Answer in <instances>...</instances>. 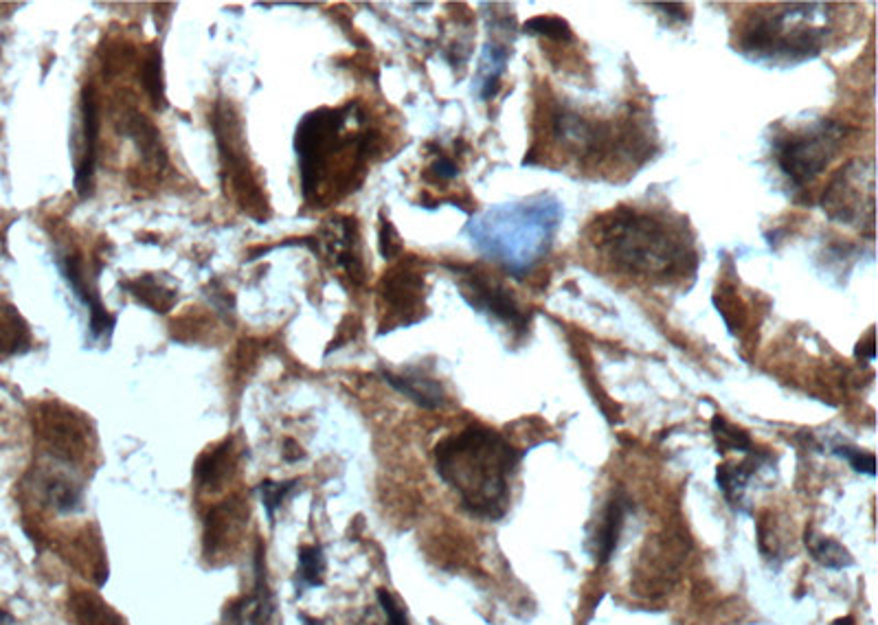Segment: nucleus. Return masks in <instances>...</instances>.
Returning a JSON list of instances; mask_svg holds the SVG:
<instances>
[{
	"label": "nucleus",
	"instance_id": "obj_1",
	"mask_svg": "<svg viewBox=\"0 0 878 625\" xmlns=\"http://www.w3.org/2000/svg\"><path fill=\"white\" fill-rule=\"evenodd\" d=\"M521 452L497 430L472 424L435 446V468L472 516L499 520L510 509Z\"/></svg>",
	"mask_w": 878,
	"mask_h": 625
},
{
	"label": "nucleus",
	"instance_id": "obj_2",
	"mask_svg": "<svg viewBox=\"0 0 878 625\" xmlns=\"http://www.w3.org/2000/svg\"><path fill=\"white\" fill-rule=\"evenodd\" d=\"M593 244L617 270L639 277H681L694 261V250L679 231L652 215L630 209L595 220Z\"/></svg>",
	"mask_w": 878,
	"mask_h": 625
},
{
	"label": "nucleus",
	"instance_id": "obj_3",
	"mask_svg": "<svg viewBox=\"0 0 878 625\" xmlns=\"http://www.w3.org/2000/svg\"><path fill=\"white\" fill-rule=\"evenodd\" d=\"M819 5H784L782 11L753 18L740 38V49L753 60L802 62L824 49L826 25H817Z\"/></svg>",
	"mask_w": 878,
	"mask_h": 625
},
{
	"label": "nucleus",
	"instance_id": "obj_4",
	"mask_svg": "<svg viewBox=\"0 0 878 625\" xmlns=\"http://www.w3.org/2000/svg\"><path fill=\"white\" fill-rule=\"evenodd\" d=\"M558 207L556 204H523L490 213L481 224V231L488 235L479 240L488 253L497 255L505 266L521 272L532 264L538 255L547 250L549 237L556 229Z\"/></svg>",
	"mask_w": 878,
	"mask_h": 625
},
{
	"label": "nucleus",
	"instance_id": "obj_5",
	"mask_svg": "<svg viewBox=\"0 0 878 625\" xmlns=\"http://www.w3.org/2000/svg\"><path fill=\"white\" fill-rule=\"evenodd\" d=\"M846 128L839 121L821 119L808 130L793 132L778 143V163L791 183L804 187L824 172L839 154Z\"/></svg>",
	"mask_w": 878,
	"mask_h": 625
},
{
	"label": "nucleus",
	"instance_id": "obj_6",
	"mask_svg": "<svg viewBox=\"0 0 878 625\" xmlns=\"http://www.w3.org/2000/svg\"><path fill=\"white\" fill-rule=\"evenodd\" d=\"M821 207L832 222L868 224L874 229V167L872 163L854 161L846 165L824 191Z\"/></svg>",
	"mask_w": 878,
	"mask_h": 625
},
{
	"label": "nucleus",
	"instance_id": "obj_7",
	"mask_svg": "<svg viewBox=\"0 0 878 625\" xmlns=\"http://www.w3.org/2000/svg\"><path fill=\"white\" fill-rule=\"evenodd\" d=\"M461 294L464 299L472 305V308L479 312H488L499 321L514 325L523 329L527 323V316L523 314V310L516 303L512 290H508L505 286H501L499 281H494L492 277L483 275V272H468L464 275V279L459 281Z\"/></svg>",
	"mask_w": 878,
	"mask_h": 625
},
{
	"label": "nucleus",
	"instance_id": "obj_8",
	"mask_svg": "<svg viewBox=\"0 0 878 625\" xmlns=\"http://www.w3.org/2000/svg\"><path fill=\"white\" fill-rule=\"evenodd\" d=\"M275 601L273 590L268 586L264 544L257 542L255 547V588L251 595L238 597L227 606L222 615L224 625H273Z\"/></svg>",
	"mask_w": 878,
	"mask_h": 625
},
{
	"label": "nucleus",
	"instance_id": "obj_9",
	"mask_svg": "<svg viewBox=\"0 0 878 625\" xmlns=\"http://www.w3.org/2000/svg\"><path fill=\"white\" fill-rule=\"evenodd\" d=\"M82 147L80 161L75 167V191L80 198H88L95 185V169H97V141H99V106L95 97V88L86 86L82 90Z\"/></svg>",
	"mask_w": 878,
	"mask_h": 625
},
{
	"label": "nucleus",
	"instance_id": "obj_10",
	"mask_svg": "<svg viewBox=\"0 0 878 625\" xmlns=\"http://www.w3.org/2000/svg\"><path fill=\"white\" fill-rule=\"evenodd\" d=\"M62 275L64 279L71 283V288L75 290L77 299L88 305L90 310V332L97 340L101 338H110L112 329H115V316L108 314V310L104 308V303L99 299V292L95 288V283L86 277L84 266L80 255H64L62 259Z\"/></svg>",
	"mask_w": 878,
	"mask_h": 625
},
{
	"label": "nucleus",
	"instance_id": "obj_11",
	"mask_svg": "<svg viewBox=\"0 0 878 625\" xmlns=\"http://www.w3.org/2000/svg\"><path fill=\"white\" fill-rule=\"evenodd\" d=\"M628 511H630V498L624 496L622 492H617L609 500V505H606L598 531H595L593 536V558L598 564H606L613 558Z\"/></svg>",
	"mask_w": 878,
	"mask_h": 625
},
{
	"label": "nucleus",
	"instance_id": "obj_12",
	"mask_svg": "<svg viewBox=\"0 0 878 625\" xmlns=\"http://www.w3.org/2000/svg\"><path fill=\"white\" fill-rule=\"evenodd\" d=\"M769 459H771L769 454L753 450L749 457L738 465H729V463L718 465L716 481H718V487L723 490L727 503L731 507L738 509V511H745L742 509V505H745V490L749 487V481L753 479V476H756L760 465Z\"/></svg>",
	"mask_w": 878,
	"mask_h": 625
},
{
	"label": "nucleus",
	"instance_id": "obj_13",
	"mask_svg": "<svg viewBox=\"0 0 878 625\" xmlns=\"http://www.w3.org/2000/svg\"><path fill=\"white\" fill-rule=\"evenodd\" d=\"M424 279L418 272L411 270H393L382 281V297L387 299L393 312L409 314L422 305Z\"/></svg>",
	"mask_w": 878,
	"mask_h": 625
},
{
	"label": "nucleus",
	"instance_id": "obj_14",
	"mask_svg": "<svg viewBox=\"0 0 878 625\" xmlns=\"http://www.w3.org/2000/svg\"><path fill=\"white\" fill-rule=\"evenodd\" d=\"M382 378H385V382L391 384L398 393L409 397L411 402L422 408H429V411H435V408L446 404L444 386L433 378H426V375L382 371Z\"/></svg>",
	"mask_w": 878,
	"mask_h": 625
},
{
	"label": "nucleus",
	"instance_id": "obj_15",
	"mask_svg": "<svg viewBox=\"0 0 878 625\" xmlns=\"http://www.w3.org/2000/svg\"><path fill=\"white\" fill-rule=\"evenodd\" d=\"M240 503L238 500H227L220 507L211 509L205 518V536H202V549L209 555L218 553L220 549L227 547L229 536L240 529Z\"/></svg>",
	"mask_w": 878,
	"mask_h": 625
},
{
	"label": "nucleus",
	"instance_id": "obj_16",
	"mask_svg": "<svg viewBox=\"0 0 878 625\" xmlns=\"http://www.w3.org/2000/svg\"><path fill=\"white\" fill-rule=\"evenodd\" d=\"M121 128L134 141V145H137V150L145 158V163L165 169L167 154L163 150L161 136H159V132H156V128L148 119H145L143 115H139V112H130V115L126 117V121H123Z\"/></svg>",
	"mask_w": 878,
	"mask_h": 625
},
{
	"label": "nucleus",
	"instance_id": "obj_17",
	"mask_svg": "<svg viewBox=\"0 0 878 625\" xmlns=\"http://www.w3.org/2000/svg\"><path fill=\"white\" fill-rule=\"evenodd\" d=\"M804 544L810 558L824 568H830V571H843V568H850L854 564L852 553L839 540L821 536V533H815L813 529H806Z\"/></svg>",
	"mask_w": 878,
	"mask_h": 625
},
{
	"label": "nucleus",
	"instance_id": "obj_18",
	"mask_svg": "<svg viewBox=\"0 0 878 625\" xmlns=\"http://www.w3.org/2000/svg\"><path fill=\"white\" fill-rule=\"evenodd\" d=\"M31 347V334L14 305H3L0 310V356H18L25 354Z\"/></svg>",
	"mask_w": 878,
	"mask_h": 625
},
{
	"label": "nucleus",
	"instance_id": "obj_19",
	"mask_svg": "<svg viewBox=\"0 0 878 625\" xmlns=\"http://www.w3.org/2000/svg\"><path fill=\"white\" fill-rule=\"evenodd\" d=\"M77 625H128L104 599L88 590H77L71 599Z\"/></svg>",
	"mask_w": 878,
	"mask_h": 625
},
{
	"label": "nucleus",
	"instance_id": "obj_20",
	"mask_svg": "<svg viewBox=\"0 0 878 625\" xmlns=\"http://www.w3.org/2000/svg\"><path fill=\"white\" fill-rule=\"evenodd\" d=\"M325 568H328V562H325V553L319 544L301 547L297 571H295V577H292V584H295V588H297V595H303L310 588H321Z\"/></svg>",
	"mask_w": 878,
	"mask_h": 625
},
{
	"label": "nucleus",
	"instance_id": "obj_21",
	"mask_svg": "<svg viewBox=\"0 0 878 625\" xmlns=\"http://www.w3.org/2000/svg\"><path fill=\"white\" fill-rule=\"evenodd\" d=\"M121 286L126 288V290H130L132 297L137 299L139 303H143L145 308H150V310L159 312V314L170 310L172 305H174V301H176L174 290L165 288L163 283L156 281L152 275H145V277H141L137 281H123Z\"/></svg>",
	"mask_w": 878,
	"mask_h": 625
},
{
	"label": "nucleus",
	"instance_id": "obj_22",
	"mask_svg": "<svg viewBox=\"0 0 878 625\" xmlns=\"http://www.w3.org/2000/svg\"><path fill=\"white\" fill-rule=\"evenodd\" d=\"M231 450H229V441L224 446L216 448L213 452L202 454L198 465H196V479L200 487H207V490H216V487L229 479L231 474Z\"/></svg>",
	"mask_w": 878,
	"mask_h": 625
},
{
	"label": "nucleus",
	"instance_id": "obj_23",
	"mask_svg": "<svg viewBox=\"0 0 878 625\" xmlns=\"http://www.w3.org/2000/svg\"><path fill=\"white\" fill-rule=\"evenodd\" d=\"M510 51L501 47V44H488L486 51H483V60H481V99L488 101L494 95L499 93V77L505 71V64H508Z\"/></svg>",
	"mask_w": 878,
	"mask_h": 625
},
{
	"label": "nucleus",
	"instance_id": "obj_24",
	"mask_svg": "<svg viewBox=\"0 0 878 625\" xmlns=\"http://www.w3.org/2000/svg\"><path fill=\"white\" fill-rule=\"evenodd\" d=\"M712 435L716 439V448L720 454L731 452V450L751 454L753 450H756L753 448L751 437L745 433V430L731 426L727 419L720 417V415H716L712 419Z\"/></svg>",
	"mask_w": 878,
	"mask_h": 625
},
{
	"label": "nucleus",
	"instance_id": "obj_25",
	"mask_svg": "<svg viewBox=\"0 0 878 625\" xmlns=\"http://www.w3.org/2000/svg\"><path fill=\"white\" fill-rule=\"evenodd\" d=\"M143 86L148 90V97L156 110L165 108V82H163V58L161 49L156 47L150 51L148 60L143 66Z\"/></svg>",
	"mask_w": 878,
	"mask_h": 625
},
{
	"label": "nucleus",
	"instance_id": "obj_26",
	"mask_svg": "<svg viewBox=\"0 0 878 625\" xmlns=\"http://www.w3.org/2000/svg\"><path fill=\"white\" fill-rule=\"evenodd\" d=\"M525 33H532V36H545L549 40L556 42H569L573 38L571 27L567 20L556 18V16H538L527 20L523 25Z\"/></svg>",
	"mask_w": 878,
	"mask_h": 625
},
{
	"label": "nucleus",
	"instance_id": "obj_27",
	"mask_svg": "<svg viewBox=\"0 0 878 625\" xmlns=\"http://www.w3.org/2000/svg\"><path fill=\"white\" fill-rule=\"evenodd\" d=\"M299 481H286V483H273V481H264L257 485V494L262 498V505L266 509L268 520L273 522L277 509L284 505V500L292 494Z\"/></svg>",
	"mask_w": 878,
	"mask_h": 625
},
{
	"label": "nucleus",
	"instance_id": "obj_28",
	"mask_svg": "<svg viewBox=\"0 0 878 625\" xmlns=\"http://www.w3.org/2000/svg\"><path fill=\"white\" fill-rule=\"evenodd\" d=\"M835 454H839V457L846 459L857 472H863V474H868V476L876 474V459H874V454H870V452H863V450H857V448H848V446H839V448H835Z\"/></svg>",
	"mask_w": 878,
	"mask_h": 625
},
{
	"label": "nucleus",
	"instance_id": "obj_29",
	"mask_svg": "<svg viewBox=\"0 0 878 625\" xmlns=\"http://www.w3.org/2000/svg\"><path fill=\"white\" fill-rule=\"evenodd\" d=\"M376 597H378V604H380L382 612L387 615L389 625H409L407 612H404V608L398 604L396 597H393L387 588H378Z\"/></svg>",
	"mask_w": 878,
	"mask_h": 625
},
{
	"label": "nucleus",
	"instance_id": "obj_30",
	"mask_svg": "<svg viewBox=\"0 0 878 625\" xmlns=\"http://www.w3.org/2000/svg\"><path fill=\"white\" fill-rule=\"evenodd\" d=\"M402 250V242L398 231L393 229L389 220H382L380 224V253L385 259H393Z\"/></svg>",
	"mask_w": 878,
	"mask_h": 625
},
{
	"label": "nucleus",
	"instance_id": "obj_31",
	"mask_svg": "<svg viewBox=\"0 0 878 625\" xmlns=\"http://www.w3.org/2000/svg\"><path fill=\"white\" fill-rule=\"evenodd\" d=\"M431 169H433V176H437L439 180H453L459 174L457 165L446 156H439Z\"/></svg>",
	"mask_w": 878,
	"mask_h": 625
},
{
	"label": "nucleus",
	"instance_id": "obj_32",
	"mask_svg": "<svg viewBox=\"0 0 878 625\" xmlns=\"http://www.w3.org/2000/svg\"><path fill=\"white\" fill-rule=\"evenodd\" d=\"M303 459V452L299 450V446L295 441H286V461H299Z\"/></svg>",
	"mask_w": 878,
	"mask_h": 625
},
{
	"label": "nucleus",
	"instance_id": "obj_33",
	"mask_svg": "<svg viewBox=\"0 0 878 625\" xmlns=\"http://www.w3.org/2000/svg\"><path fill=\"white\" fill-rule=\"evenodd\" d=\"M299 619H301V623H303V625H321V623H319L317 619H312V617H306V615H301Z\"/></svg>",
	"mask_w": 878,
	"mask_h": 625
},
{
	"label": "nucleus",
	"instance_id": "obj_34",
	"mask_svg": "<svg viewBox=\"0 0 878 625\" xmlns=\"http://www.w3.org/2000/svg\"><path fill=\"white\" fill-rule=\"evenodd\" d=\"M832 625H854V619L852 617H846V619H837L835 623Z\"/></svg>",
	"mask_w": 878,
	"mask_h": 625
}]
</instances>
